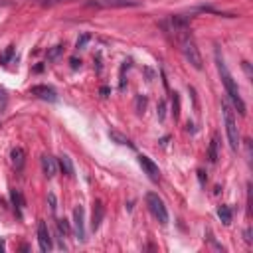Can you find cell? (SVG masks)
Listing matches in <instances>:
<instances>
[{
	"instance_id": "obj_1",
	"label": "cell",
	"mask_w": 253,
	"mask_h": 253,
	"mask_svg": "<svg viewBox=\"0 0 253 253\" xmlns=\"http://www.w3.org/2000/svg\"><path fill=\"white\" fill-rule=\"evenodd\" d=\"M216 61H217V72H219V75H221V81H224V85H226V91H228V95H230V99H232L234 107L237 109V113H239L241 117H245L247 109H245V103H243V99H241V95H239L237 83L234 81L232 73L228 72V66H226V63H224V59L219 57V54H216Z\"/></svg>"
},
{
	"instance_id": "obj_2",
	"label": "cell",
	"mask_w": 253,
	"mask_h": 253,
	"mask_svg": "<svg viewBox=\"0 0 253 253\" xmlns=\"http://www.w3.org/2000/svg\"><path fill=\"white\" fill-rule=\"evenodd\" d=\"M224 109V123H226V135H228V143H230V148L235 152L239 148V131H237V123H235V117L230 109V105H221Z\"/></svg>"
},
{
	"instance_id": "obj_3",
	"label": "cell",
	"mask_w": 253,
	"mask_h": 253,
	"mask_svg": "<svg viewBox=\"0 0 253 253\" xmlns=\"http://www.w3.org/2000/svg\"><path fill=\"white\" fill-rule=\"evenodd\" d=\"M146 206H148V210H150V214L158 219V224L161 226H166L168 224V210H166V206H164V202H163V198L158 196V194H146Z\"/></svg>"
},
{
	"instance_id": "obj_4",
	"label": "cell",
	"mask_w": 253,
	"mask_h": 253,
	"mask_svg": "<svg viewBox=\"0 0 253 253\" xmlns=\"http://www.w3.org/2000/svg\"><path fill=\"white\" fill-rule=\"evenodd\" d=\"M180 46H182V54H184V57L188 59L190 66L196 68V70H202V55H200V50H198L196 42L192 40V36L186 38V40H182Z\"/></svg>"
},
{
	"instance_id": "obj_5",
	"label": "cell",
	"mask_w": 253,
	"mask_h": 253,
	"mask_svg": "<svg viewBox=\"0 0 253 253\" xmlns=\"http://www.w3.org/2000/svg\"><path fill=\"white\" fill-rule=\"evenodd\" d=\"M139 164L143 166L145 174H146L152 182H158V180H161V168H158V164L152 161V158H148V156L141 154V156H139Z\"/></svg>"
},
{
	"instance_id": "obj_6",
	"label": "cell",
	"mask_w": 253,
	"mask_h": 253,
	"mask_svg": "<svg viewBox=\"0 0 253 253\" xmlns=\"http://www.w3.org/2000/svg\"><path fill=\"white\" fill-rule=\"evenodd\" d=\"M30 93L36 95V97L42 99V101H48V103H55V101H57L55 89H52V87H48V85H34V87L30 89Z\"/></svg>"
},
{
	"instance_id": "obj_7",
	"label": "cell",
	"mask_w": 253,
	"mask_h": 253,
	"mask_svg": "<svg viewBox=\"0 0 253 253\" xmlns=\"http://www.w3.org/2000/svg\"><path fill=\"white\" fill-rule=\"evenodd\" d=\"M73 234L77 241H85V221H83V208L75 206L73 210Z\"/></svg>"
},
{
	"instance_id": "obj_8",
	"label": "cell",
	"mask_w": 253,
	"mask_h": 253,
	"mask_svg": "<svg viewBox=\"0 0 253 253\" xmlns=\"http://www.w3.org/2000/svg\"><path fill=\"white\" fill-rule=\"evenodd\" d=\"M38 243H40V249L46 253L52 249V237H50V230H48L46 221H40L38 224Z\"/></svg>"
},
{
	"instance_id": "obj_9",
	"label": "cell",
	"mask_w": 253,
	"mask_h": 253,
	"mask_svg": "<svg viewBox=\"0 0 253 253\" xmlns=\"http://www.w3.org/2000/svg\"><path fill=\"white\" fill-rule=\"evenodd\" d=\"M103 216H105V208H103L101 200H95L93 202V214H91V228H93V232L99 230L101 221H103Z\"/></svg>"
},
{
	"instance_id": "obj_10",
	"label": "cell",
	"mask_w": 253,
	"mask_h": 253,
	"mask_svg": "<svg viewBox=\"0 0 253 253\" xmlns=\"http://www.w3.org/2000/svg\"><path fill=\"white\" fill-rule=\"evenodd\" d=\"M42 170L48 178H54L57 174V163H55V158L52 154H44L42 156Z\"/></svg>"
},
{
	"instance_id": "obj_11",
	"label": "cell",
	"mask_w": 253,
	"mask_h": 253,
	"mask_svg": "<svg viewBox=\"0 0 253 253\" xmlns=\"http://www.w3.org/2000/svg\"><path fill=\"white\" fill-rule=\"evenodd\" d=\"M10 158H12V164L16 166V170H22V168H24V163H26V154H24V150H22L20 146H16V148L12 150Z\"/></svg>"
},
{
	"instance_id": "obj_12",
	"label": "cell",
	"mask_w": 253,
	"mask_h": 253,
	"mask_svg": "<svg viewBox=\"0 0 253 253\" xmlns=\"http://www.w3.org/2000/svg\"><path fill=\"white\" fill-rule=\"evenodd\" d=\"M59 168L63 170V174H66V176H73V163H72V158L68 154L59 156Z\"/></svg>"
},
{
	"instance_id": "obj_13",
	"label": "cell",
	"mask_w": 253,
	"mask_h": 253,
	"mask_svg": "<svg viewBox=\"0 0 253 253\" xmlns=\"http://www.w3.org/2000/svg\"><path fill=\"white\" fill-rule=\"evenodd\" d=\"M217 216H219V219H221V224H224V226L232 224V212H230L228 206H219L217 208Z\"/></svg>"
},
{
	"instance_id": "obj_14",
	"label": "cell",
	"mask_w": 253,
	"mask_h": 253,
	"mask_svg": "<svg viewBox=\"0 0 253 253\" xmlns=\"http://www.w3.org/2000/svg\"><path fill=\"white\" fill-rule=\"evenodd\" d=\"M217 145H219L217 135H214V139H212V143H210V152H208L210 163H216V161H217Z\"/></svg>"
},
{
	"instance_id": "obj_15",
	"label": "cell",
	"mask_w": 253,
	"mask_h": 253,
	"mask_svg": "<svg viewBox=\"0 0 253 253\" xmlns=\"http://www.w3.org/2000/svg\"><path fill=\"white\" fill-rule=\"evenodd\" d=\"M12 202L18 210V216H22V208H24V200H22V194H20V190H12Z\"/></svg>"
},
{
	"instance_id": "obj_16",
	"label": "cell",
	"mask_w": 253,
	"mask_h": 253,
	"mask_svg": "<svg viewBox=\"0 0 253 253\" xmlns=\"http://www.w3.org/2000/svg\"><path fill=\"white\" fill-rule=\"evenodd\" d=\"M63 52V46L61 44H57V46H54L50 52H48V61H55L57 57H59V54Z\"/></svg>"
},
{
	"instance_id": "obj_17",
	"label": "cell",
	"mask_w": 253,
	"mask_h": 253,
	"mask_svg": "<svg viewBox=\"0 0 253 253\" xmlns=\"http://www.w3.org/2000/svg\"><path fill=\"white\" fill-rule=\"evenodd\" d=\"M57 232H59V237H63V235L70 234V226H68L66 219H57Z\"/></svg>"
},
{
	"instance_id": "obj_18",
	"label": "cell",
	"mask_w": 253,
	"mask_h": 253,
	"mask_svg": "<svg viewBox=\"0 0 253 253\" xmlns=\"http://www.w3.org/2000/svg\"><path fill=\"white\" fill-rule=\"evenodd\" d=\"M12 55H14V46H8V48L4 50V54L0 55V63H8V61L12 59Z\"/></svg>"
},
{
	"instance_id": "obj_19",
	"label": "cell",
	"mask_w": 253,
	"mask_h": 253,
	"mask_svg": "<svg viewBox=\"0 0 253 253\" xmlns=\"http://www.w3.org/2000/svg\"><path fill=\"white\" fill-rule=\"evenodd\" d=\"M6 105H8V97H6V91L0 87V113H2L4 109H6Z\"/></svg>"
},
{
	"instance_id": "obj_20",
	"label": "cell",
	"mask_w": 253,
	"mask_h": 253,
	"mask_svg": "<svg viewBox=\"0 0 253 253\" xmlns=\"http://www.w3.org/2000/svg\"><path fill=\"white\" fill-rule=\"evenodd\" d=\"M89 40H91V36H89V34H83L81 38H77V44H75V48H77V50H83V48L87 46V42H89Z\"/></svg>"
},
{
	"instance_id": "obj_21",
	"label": "cell",
	"mask_w": 253,
	"mask_h": 253,
	"mask_svg": "<svg viewBox=\"0 0 253 253\" xmlns=\"http://www.w3.org/2000/svg\"><path fill=\"white\" fill-rule=\"evenodd\" d=\"M48 200H50V210H52V212L55 214V210H57V202H55V196H54V194H50V196H48Z\"/></svg>"
},
{
	"instance_id": "obj_22",
	"label": "cell",
	"mask_w": 253,
	"mask_h": 253,
	"mask_svg": "<svg viewBox=\"0 0 253 253\" xmlns=\"http://www.w3.org/2000/svg\"><path fill=\"white\" fill-rule=\"evenodd\" d=\"M70 63H72V68H73V70H77V68L81 66V59H77V57H72V59H70Z\"/></svg>"
},
{
	"instance_id": "obj_23",
	"label": "cell",
	"mask_w": 253,
	"mask_h": 253,
	"mask_svg": "<svg viewBox=\"0 0 253 253\" xmlns=\"http://www.w3.org/2000/svg\"><path fill=\"white\" fill-rule=\"evenodd\" d=\"M158 111H161V113H158V117H161V121H163L164 119V103L158 105Z\"/></svg>"
},
{
	"instance_id": "obj_24",
	"label": "cell",
	"mask_w": 253,
	"mask_h": 253,
	"mask_svg": "<svg viewBox=\"0 0 253 253\" xmlns=\"http://www.w3.org/2000/svg\"><path fill=\"white\" fill-rule=\"evenodd\" d=\"M174 117H178V97H176V93H174Z\"/></svg>"
},
{
	"instance_id": "obj_25",
	"label": "cell",
	"mask_w": 253,
	"mask_h": 253,
	"mask_svg": "<svg viewBox=\"0 0 253 253\" xmlns=\"http://www.w3.org/2000/svg\"><path fill=\"white\" fill-rule=\"evenodd\" d=\"M109 93H111V89H109V87H101V95H103V97H107Z\"/></svg>"
}]
</instances>
